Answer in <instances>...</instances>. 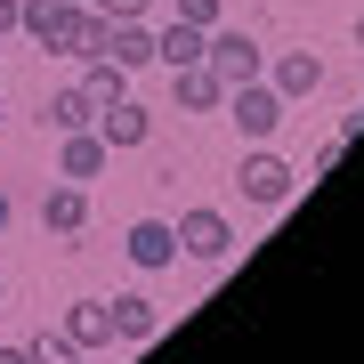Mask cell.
Here are the masks:
<instances>
[{
	"instance_id": "1",
	"label": "cell",
	"mask_w": 364,
	"mask_h": 364,
	"mask_svg": "<svg viewBox=\"0 0 364 364\" xmlns=\"http://www.w3.org/2000/svg\"><path fill=\"white\" fill-rule=\"evenodd\" d=\"M284 114H291V105L275 97V81H267V73H259V81H235V90H227V122L243 130V146H267L275 130H284Z\"/></svg>"
},
{
	"instance_id": "2",
	"label": "cell",
	"mask_w": 364,
	"mask_h": 364,
	"mask_svg": "<svg viewBox=\"0 0 364 364\" xmlns=\"http://www.w3.org/2000/svg\"><path fill=\"white\" fill-rule=\"evenodd\" d=\"M16 33H25L41 57H73L81 9H73V0H16Z\"/></svg>"
},
{
	"instance_id": "3",
	"label": "cell",
	"mask_w": 364,
	"mask_h": 364,
	"mask_svg": "<svg viewBox=\"0 0 364 364\" xmlns=\"http://www.w3.org/2000/svg\"><path fill=\"white\" fill-rule=\"evenodd\" d=\"M203 65L235 90V81H259V73H267V49H259L243 25H210V33H203Z\"/></svg>"
},
{
	"instance_id": "4",
	"label": "cell",
	"mask_w": 364,
	"mask_h": 364,
	"mask_svg": "<svg viewBox=\"0 0 364 364\" xmlns=\"http://www.w3.org/2000/svg\"><path fill=\"white\" fill-rule=\"evenodd\" d=\"M235 186H243V203H259V210H275V203H291L299 170H291L284 154H267V146H243V162H235Z\"/></svg>"
},
{
	"instance_id": "5",
	"label": "cell",
	"mask_w": 364,
	"mask_h": 364,
	"mask_svg": "<svg viewBox=\"0 0 364 364\" xmlns=\"http://www.w3.org/2000/svg\"><path fill=\"white\" fill-rule=\"evenodd\" d=\"M170 227H178V259H227V251H235V219H227V210H210V203H195V210H178V219H170Z\"/></svg>"
},
{
	"instance_id": "6",
	"label": "cell",
	"mask_w": 364,
	"mask_h": 364,
	"mask_svg": "<svg viewBox=\"0 0 364 364\" xmlns=\"http://www.w3.org/2000/svg\"><path fill=\"white\" fill-rule=\"evenodd\" d=\"M81 227H90V186L57 178L49 195H41V235H57V243H81Z\"/></svg>"
},
{
	"instance_id": "7",
	"label": "cell",
	"mask_w": 364,
	"mask_h": 364,
	"mask_svg": "<svg viewBox=\"0 0 364 364\" xmlns=\"http://www.w3.org/2000/svg\"><path fill=\"white\" fill-rule=\"evenodd\" d=\"M122 251H130V267L162 275V267H178V227H170V219H130V235H122Z\"/></svg>"
},
{
	"instance_id": "8",
	"label": "cell",
	"mask_w": 364,
	"mask_h": 364,
	"mask_svg": "<svg viewBox=\"0 0 364 364\" xmlns=\"http://www.w3.org/2000/svg\"><path fill=\"white\" fill-rule=\"evenodd\" d=\"M90 130L114 146V154H130V146H146V138H154V114H146L138 97H114V105H97V122H90Z\"/></svg>"
},
{
	"instance_id": "9",
	"label": "cell",
	"mask_w": 364,
	"mask_h": 364,
	"mask_svg": "<svg viewBox=\"0 0 364 364\" xmlns=\"http://www.w3.org/2000/svg\"><path fill=\"white\" fill-rule=\"evenodd\" d=\"M267 81H275L284 105H299V97L324 90V57H316V49H284V57H267Z\"/></svg>"
},
{
	"instance_id": "10",
	"label": "cell",
	"mask_w": 364,
	"mask_h": 364,
	"mask_svg": "<svg viewBox=\"0 0 364 364\" xmlns=\"http://www.w3.org/2000/svg\"><path fill=\"white\" fill-rule=\"evenodd\" d=\"M105 162H114V146H105L97 130H65L57 138V178L90 186V178H105Z\"/></svg>"
},
{
	"instance_id": "11",
	"label": "cell",
	"mask_w": 364,
	"mask_h": 364,
	"mask_svg": "<svg viewBox=\"0 0 364 364\" xmlns=\"http://www.w3.org/2000/svg\"><path fill=\"white\" fill-rule=\"evenodd\" d=\"M170 105H178V114H219V105H227V81L210 73V65H178V73H170Z\"/></svg>"
},
{
	"instance_id": "12",
	"label": "cell",
	"mask_w": 364,
	"mask_h": 364,
	"mask_svg": "<svg viewBox=\"0 0 364 364\" xmlns=\"http://www.w3.org/2000/svg\"><path fill=\"white\" fill-rule=\"evenodd\" d=\"M105 308H114V340H130V348H146V340H162V308H154L146 291H114Z\"/></svg>"
},
{
	"instance_id": "13",
	"label": "cell",
	"mask_w": 364,
	"mask_h": 364,
	"mask_svg": "<svg viewBox=\"0 0 364 364\" xmlns=\"http://www.w3.org/2000/svg\"><path fill=\"white\" fill-rule=\"evenodd\" d=\"M65 340H73L81 356L114 348V308H105V299H73V308H65Z\"/></svg>"
},
{
	"instance_id": "14",
	"label": "cell",
	"mask_w": 364,
	"mask_h": 364,
	"mask_svg": "<svg viewBox=\"0 0 364 364\" xmlns=\"http://www.w3.org/2000/svg\"><path fill=\"white\" fill-rule=\"evenodd\" d=\"M90 122H97V97L81 90V81H73V90H57L49 105H41V130H49V138H65V130H90Z\"/></svg>"
},
{
	"instance_id": "15",
	"label": "cell",
	"mask_w": 364,
	"mask_h": 364,
	"mask_svg": "<svg viewBox=\"0 0 364 364\" xmlns=\"http://www.w3.org/2000/svg\"><path fill=\"white\" fill-rule=\"evenodd\" d=\"M105 57H114L122 73L154 65V25H146V16H130V25H114V33H105Z\"/></svg>"
},
{
	"instance_id": "16",
	"label": "cell",
	"mask_w": 364,
	"mask_h": 364,
	"mask_svg": "<svg viewBox=\"0 0 364 364\" xmlns=\"http://www.w3.org/2000/svg\"><path fill=\"white\" fill-rule=\"evenodd\" d=\"M154 65H203V25H178V16H170V25L154 33Z\"/></svg>"
},
{
	"instance_id": "17",
	"label": "cell",
	"mask_w": 364,
	"mask_h": 364,
	"mask_svg": "<svg viewBox=\"0 0 364 364\" xmlns=\"http://www.w3.org/2000/svg\"><path fill=\"white\" fill-rule=\"evenodd\" d=\"M81 90H90L97 105H114V97H130V73H122L114 57H81Z\"/></svg>"
},
{
	"instance_id": "18",
	"label": "cell",
	"mask_w": 364,
	"mask_h": 364,
	"mask_svg": "<svg viewBox=\"0 0 364 364\" xmlns=\"http://www.w3.org/2000/svg\"><path fill=\"white\" fill-rule=\"evenodd\" d=\"M25 356H33V364H81V348H73V340H65V324H57V332L41 324V332L25 340Z\"/></svg>"
},
{
	"instance_id": "19",
	"label": "cell",
	"mask_w": 364,
	"mask_h": 364,
	"mask_svg": "<svg viewBox=\"0 0 364 364\" xmlns=\"http://www.w3.org/2000/svg\"><path fill=\"white\" fill-rule=\"evenodd\" d=\"M178 25H227V0H178Z\"/></svg>"
},
{
	"instance_id": "20",
	"label": "cell",
	"mask_w": 364,
	"mask_h": 364,
	"mask_svg": "<svg viewBox=\"0 0 364 364\" xmlns=\"http://www.w3.org/2000/svg\"><path fill=\"white\" fill-rule=\"evenodd\" d=\"M340 146H348V138H340V130H332V138H324V146H316V154H308V178H324V170L340 162Z\"/></svg>"
},
{
	"instance_id": "21",
	"label": "cell",
	"mask_w": 364,
	"mask_h": 364,
	"mask_svg": "<svg viewBox=\"0 0 364 364\" xmlns=\"http://www.w3.org/2000/svg\"><path fill=\"white\" fill-rule=\"evenodd\" d=\"M97 16H114V25H130V16H146V0H90Z\"/></svg>"
},
{
	"instance_id": "22",
	"label": "cell",
	"mask_w": 364,
	"mask_h": 364,
	"mask_svg": "<svg viewBox=\"0 0 364 364\" xmlns=\"http://www.w3.org/2000/svg\"><path fill=\"white\" fill-rule=\"evenodd\" d=\"M0 41H16V0H0Z\"/></svg>"
},
{
	"instance_id": "23",
	"label": "cell",
	"mask_w": 364,
	"mask_h": 364,
	"mask_svg": "<svg viewBox=\"0 0 364 364\" xmlns=\"http://www.w3.org/2000/svg\"><path fill=\"white\" fill-rule=\"evenodd\" d=\"M9 219H16V203H9V186H0V227H9Z\"/></svg>"
},
{
	"instance_id": "24",
	"label": "cell",
	"mask_w": 364,
	"mask_h": 364,
	"mask_svg": "<svg viewBox=\"0 0 364 364\" xmlns=\"http://www.w3.org/2000/svg\"><path fill=\"white\" fill-rule=\"evenodd\" d=\"M0 364H33V356H25V348H0Z\"/></svg>"
},
{
	"instance_id": "25",
	"label": "cell",
	"mask_w": 364,
	"mask_h": 364,
	"mask_svg": "<svg viewBox=\"0 0 364 364\" xmlns=\"http://www.w3.org/2000/svg\"><path fill=\"white\" fill-rule=\"evenodd\" d=\"M356 49H364V16H356Z\"/></svg>"
},
{
	"instance_id": "26",
	"label": "cell",
	"mask_w": 364,
	"mask_h": 364,
	"mask_svg": "<svg viewBox=\"0 0 364 364\" xmlns=\"http://www.w3.org/2000/svg\"><path fill=\"white\" fill-rule=\"evenodd\" d=\"M0 299H9V275H0Z\"/></svg>"
},
{
	"instance_id": "27",
	"label": "cell",
	"mask_w": 364,
	"mask_h": 364,
	"mask_svg": "<svg viewBox=\"0 0 364 364\" xmlns=\"http://www.w3.org/2000/svg\"><path fill=\"white\" fill-rule=\"evenodd\" d=\"M73 9H90V0H73Z\"/></svg>"
}]
</instances>
